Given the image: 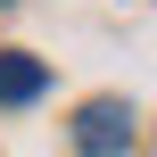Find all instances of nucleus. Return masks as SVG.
I'll return each instance as SVG.
<instances>
[{
  "label": "nucleus",
  "mask_w": 157,
  "mask_h": 157,
  "mask_svg": "<svg viewBox=\"0 0 157 157\" xmlns=\"http://www.w3.org/2000/svg\"><path fill=\"white\" fill-rule=\"evenodd\" d=\"M41 91H50V66L25 58V50H0V108H25V99H41Z\"/></svg>",
  "instance_id": "nucleus-2"
},
{
  "label": "nucleus",
  "mask_w": 157,
  "mask_h": 157,
  "mask_svg": "<svg viewBox=\"0 0 157 157\" xmlns=\"http://www.w3.org/2000/svg\"><path fill=\"white\" fill-rule=\"evenodd\" d=\"M132 132H141V116H132L124 99H91V108L75 116V149H83V157H124Z\"/></svg>",
  "instance_id": "nucleus-1"
}]
</instances>
